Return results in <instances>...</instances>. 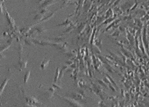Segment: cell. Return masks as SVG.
<instances>
[{
  "label": "cell",
  "instance_id": "4",
  "mask_svg": "<svg viewBox=\"0 0 149 107\" xmlns=\"http://www.w3.org/2000/svg\"><path fill=\"white\" fill-rule=\"evenodd\" d=\"M27 62H28V60L27 59L25 60H19L18 63L15 65V68H17L19 71H22V70L25 69L26 68V65H27Z\"/></svg>",
  "mask_w": 149,
  "mask_h": 107
},
{
  "label": "cell",
  "instance_id": "28",
  "mask_svg": "<svg viewBox=\"0 0 149 107\" xmlns=\"http://www.w3.org/2000/svg\"><path fill=\"white\" fill-rule=\"evenodd\" d=\"M110 88L112 89L113 91H115V89H114V88L112 87V85H111V83L110 84Z\"/></svg>",
  "mask_w": 149,
  "mask_h": 107
},
{
  "label": "cell",
  "instance_id": "18",
  "mask_svg": "<svg viewBox=\"0 0 149 107\" xmlns=\"http://www.w3.org/2000/svg\"><path fill=\"white\" fill-rule=\"evenodd\" d=\"M49 12H50V11H49V10H48L47 9H40V11H39V13H40V14H41V15H46L48 13H49Z\"/></svg>",
  "mask_w": 149,
  "mask_h": 107
},
{
  "label": "cell",
  "instance_id": "10",
  "mask_svg": "<svg viewBox=\"0 0 149 107\" xmlns=\"http://www.w3.org/2000/svg\"><path fill=\"white\" fill-rule=\"evenodd\" d=\"M18 51V54H19V60H21L22 59V53H23V46H22V44L19 45Z\"/></svg>",
  "mask_w": 149,
  "mask_h": 107
},
{
  "label": "cell",
  "instance_id": "27",
  "mask_svg": "<svg viewBox=\"0 0 149 107\" xmlns=\"http://www.w3.org/2000/svg\"><path fill=\"white\" fill-rule=\"evenodd\" d=\"M45 1V0H38V4H41V3L44 2Z\"/></svg>",
  "mask_w": 149,
  "mask_h": 107
},
{
  "label": "cell",
  "instance_id": "25",
  "mask_svg": "<svg viewBox=\"0 0 149 107\" xmlns=\"http://www.w3.org/2000/svg\"><path fill=\"white\" fill-rule=\"evenodd\" d=\"M97 81H98V82H99V83H100V84H101L102 86H105V88H107V85H106L105 83H104V82H102V81H101V80H100V79H98Z\"/></svg>",
  "mask_w": 149,
  "mask_h": 107
},
{
  "label": "cell",
  "instance_id": "6",
  "mask_svg": "<svg viewBox=\"0 0 149 107\" xmlns=\"http://www.w3.org/2000/svg\"><path fill=\"white\" fill-rule=\"evenodd\" d=\"M70 97H71V98L74 99L75 100H78V101H81L82 102H85L86 99H85V97L83 96L80 93H73L71 94H70Z\"/></svg>",
  "mask_w": 149,
  "mask_h": 107
},
{
  "label": "cell",
  "instance_id": "26",
  "mask_svg": "<svg viewBox=\"0 0 149 107\" xmlns=\"http://www.w3.org/2000/svg\"><path fill=\"white\" fill-rule=\"evenodd\" d=\"M0 13H2V7H1V3L0 1Z\"/></svg>",
  "mask_w": 149,
  "mask_h": 107
},
{
  "label": "cell",
  "instance_id": "20",
  "mask_svg": "<svg viewBox=\"0 0 149 107\" xmlns=\"http://www.w3.org/2000/svg\"><path fill=\"white\" fill-rule=\"evenodd\" d=\"M10 46H11V44H9V45H6L3 46L2 47H0V53H1L2 51H4V50H6L7 49H9V48L10 47Z\"/></svg>",
  "mask_w": 149,
  "mask_h": 107
},
{
  "label": "cell",
  "instance_id": "5",
  "mask_svg": "<svg viewBox=\"0 0 149 107\" xmlns=\"http://www.w3.org/2000/svg\"><path fill=\"white\" fill-rule=\"evenodd\" d=\"M57 2L56 0H45L44 2H43L40 6H39V9H47L49 6L54 4Z\"/></svg>",
  "mask_w": 149,
  "mask_h": 107
},
{
  "label": "cell",
  "instance_id": "17",
  "mask_svg": "<svg viewBox=\"0 0 149 107\" xmlns=\"http://www.w3.org/2000/svg\"><path fill=\"white\" fill-rule=\"evenodd\" d=\"M31 27H25V28L22 29L21 30V32H22L23 34H28V33H29V31H31Z\"/></svg>",
  "mask_w": 149,
  "mask_h": 107
},
{
  "label": "cell",
  "instance_id": "22",
  "mask_svg": "<svg viewBox=\"0 0 149 107\" xmlns=\"http://www.w3.org/2000/svg\"><path fill=\"white\" fill-rule=\"evenodd\" d=\"M52 86L54 88H56V89H59V90H61L62 89V88L60 86H59V85H57V83H53V85H52Z\"/></svg>",
  "mask_w": 149,
  "mask_h": 107
},
{
  "label": "cell",
  "instance_id": "19",
  "mask_svg": "<svg viewBox=\"0 0 149 107\" xmlns=\"http://www.w3.org/2000/svg\"><path fill=\"white\" fill-rule=\"evenodd\" d=\"M25 43L26 44V45H30V46H31V45H35V43H33L32 41L29 40H28V39H25Z\"/></svg>",
  "mask_w": 149,
  "mask_h": 107
},
{
  "label": "cell",
  "instance_id": "23",
  "mask_svg": "<svg viewBox=\"0 0 149 107\" xmlns=\"http://www.w3.org/2000/svg\"><path fill=\"white\" fill-rule=\"evenodd\" d=\"M73 26H69V27L63 32V34H65V33H68V32H69V31H70L71 30H73Z\"/></svg>",
  "mask_w": 149,
  "mask_h": 107
},
{
  "label": "cell",
  "instance_id": "2",
  "mask_svg": "<svg viewBox=\"0 0 149 107\" xmlns=\"http://www.w3.org/2000/svg\"><path fill=\"white\" fill-rule=\"evenodd\" d=\"M40 91L41 92V93L43 95L48 99L50 100L55 92V88L54 87H50V88H46L45 86H41L40 87Z\"/></svg>",
  "mask_w": 149,
  "mask_h": 107
},
{
  "label": "cell",
  "instance_id": "8",
  "mask_svg": "<svg viewBox=\"0 0 149 107\" xmlns=\"http://www.w3.org/2000/svg\"><path fill=\"white\" fill-rule=\"evenodd\" d=\"M50 62V59H45L43 60V62L40 64V68L42 70H45L49 65Z\"/></svg>",
  "mask_w": 149,
  "mask_h": 107
},
{
  "label": "cell",
  "instance_id": "15",
  "mask_svg": "<svg viewBox=\"0 0 149 107\" xmlns=\"http://www.w3.org/2000/svg\"><path fill=\"white\" fill-rule=\"evenodd\" d=\"M30 74H31V71H27L25 74V77H24V83L25 84H26L27 83V81L29 79V77H30Z\"/></svg>",
  "mask_w": 149,
  "mask_h": 107
},
{
  "label": "cell",
  "instance_id": "12",
  "mask_svg": "<svg viewBox=\"0 0 149 107\" xmlns=\"http://www.w3.org/2000/svg\"><path fill=\"white\" fill-rule=\"evenodd\" d=\"M43 18L44 17H43V15H41L40 13H36L34 15V21H40V20H42Z\"/></svg>",
  "mask_w": 149,
  "mask_h": 107
},
{
  "label": "cell",
  "instance_id": "11",
  "mask_svg": "<svg viewBox=\"0 0 149 107\" xmlns=\"http://www.w3.org/2000/svg\"><path fill=\"white\" fill-rule=\"evenodd\" d=\"M34 29L36 30L37 34H43V33H45V32L47 31L46 29H44L43 27H40V26L36 27V28H35Z\"/></svg>",
  "mask_w": 149,
  "mask_h": 107
},
{
  "label": "cell",
  "instance_id": "13",
  "mask_svg": "<svg viewBox=\"0 0 149 107\" xmlns=\"http://www.w3.org/2000/svg\"><path fill=\"white\" fill-rule=\"evenodd\" d=\"M71 23H72V22L70 20H66L65 22H63V23H61V24H57V26H69L70 24H71Z\"/></svg>",
  "mask_w": 149,
  "mask_h": 107
},
{
  "label": "cell",
  "instance_id": "3",
  "mask_svg": "<svg viewBox=\"0 0 149 107\" xmlns=\"http://www.w3.org/2000/svg\"><path fill=\"white\" fill-rule=\"evenodd\" d=\"M59 97H60L61 99H62L63 100H64L65 102H66L69 105H70L73 107H84L83 105H82L81 104H79L77 100H75L74 99L71 98V97H63L61 95H57Z\"/></svg>",
  "mask_w": 149,
  "mask_h": 107
},
{
  "label": "cell",
  "instance_id": "9",
  "mask_svg": "<svg viewBox=\"0 0 149 107\" xmlns=\"http://www.w3.org/2000/svg\"><path fill=\"white\" fill-rule=\"evenodd\" d=\"M57 11H58V10H57V11H55L52 12V13H51V14H50L49 15H48L47 17H44V18H43V20H42L40 22V23H42V22H47L48 20H49L50 19H51V18H52V17L54 15V14L57 13Z\"/></svg>",
  "mask_w": 149,
  "mask_h": 107
},
{
  "label": "cell",
  "instance_id": "21",
  "mask_svg": "<svg viewBox=\"0 0 149 107\" xmlns=\"http://www.w3.org/2000/svg\"><path fill=\"white\" fill-rule=\"evenodd\" d=\"M107 79H108L110 80V81H111V83H113V84H114V86H115V87H116V88H118L117 85H116V83H115V82L114 81V80L112 79V78H111V77H110L109 75H107Z\"/></svg>",
  "mask_w": 149,
  "mask_h": 107
},
{
  "label": "cell",
  "instance_id": "7",
  "mask_svg": "<svg viewBox=\"0 0 149 107\" xmlns=\"http://www.w3.org/2000/svg\"><path fill=\"white\" fill-rule=\"evenodd\" d=\"M49 40L53 41L52 43H62L64 41L65 38H61V37H57V38H49Z\"/></svg>",
  "mask_w": 149,
  "mask_h": 107
},
{
  "label": "cell",
  "instance_id": "1",
  "mask_svg": "<svg viewBox=\"0 0 149 107\" xmlns=\"http://www.w3.org/2000/svg\"><path fill=\"white\" fill-rule=\"evenodd\" d=\"M20 93L22 95L23 97L25 99V100L26 102V104H31V105H34V106H40V107L43 106V104L41 102H40L38 100H37L36 98L28 95L22 87L20 88Z\"/></svg>",
  "mask_w": 149,
  "mask_h": 107
},
{
  "label": "cell",
  "instance_id": "14",
  "mask_svg": "<svg viewBox=\"0 0 149 107\" xmlns=\"http://www.w3.org/2000/svg\"><path fill=\"white\" fill-rule=\"evenodd\" d=\"M6 14H7V15H6V16H7V19H8V20H9V24H11L13 27H15V22H14L13 19L12 17L9 15V14L8 13H6Z\"/></svg>",
  "mask_w": 149,
  "mask_h": 107
},
{
  "label": "cell",
  "instance_id": "24",
  "mask_svg": "<svg viewBox=\"0 0 149 107\" xmlns=\"http://www.w3.org/2000/svg\"><path fill=\"white\" fill-rule=\"evenodd\" d=\"M120 35V33H119V31H116L115 33H114L113 34H112L111 36H113V37H118V36Z\"/></svg>",
  "mask_w": 149,
  "mask_h": 107
},
{
  "label": "cell",
  "instance_id": "29",
  "mask_svg": "<svg viewBox=\"0 0 149 107\" xmlns=\"http://www.w3.org/2000/svg\"><path fill=\"white\" fill-rule=\"evenodd\" d=\"M24 1H25V2H26V0H23Z\"/></svg>",
  "mask_w": 149,
  "mask_h": 107
},
{
  "label": "cell",
  "instance_id": "16",
  "mask_svg": "<svg viewBox=\"0 0 149 107\" xmlns=\"http://www.w3.org/2000/svg\"><path fill=\"white\" fill-rule=\"evenodd\" d=\"M59 72H60V70H59V68H57V70H56V73H55V77H54V83H57V80L59 79Z\"/></svg>",
  "mask_w": 149,
  "mask_h": 107
}]
</instances>
